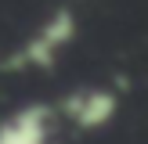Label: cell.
I'll return each mask as SVG.
<instances>
[{"instance_id":"1","label":"cell","mask_w":148,"mask_h":144,"mask_svg":"<svg viewBox=\"0 0 148 144\" xmlns=\"http://www.w3.org/2000/svg\"><path fill=\"white\" fill-rule=\"evenodd\" d=\"M72 36H76V14H72V7H58L51 14V22L25 43V50L18 58H11V69H18V61L22 65H36V69H51L54 65V54Z\"/></svg>"},{"instance_id":"2","label":"cell","mask_w":148,"mask_h":144,"mask_svg":"<svg viewBox=\"0 0 148 144\" xmlns=\"http://www.w3.org/2000/svg\"><path fill=\"white\" fill-rule=\"evenodd\" d=\"M47 122H51L47 105H29L14 112L7 122H0V144H47Z\"/></svg>"},{"instance_id":"3","label":"cell","mask_w":148,"mask_h":144,"mask_svg":"<svg viewBox=\"0 0 148 144\" xmlns=\"http://www.w3.org/2000/svg\"><path fill=\"white\" fill-rule=\"evenodd\" d=\"M65 112L72 115L79 130H98L116 115V94L112 90H87V94H72L65 101Z\"/></svg>"}]
</instances>
